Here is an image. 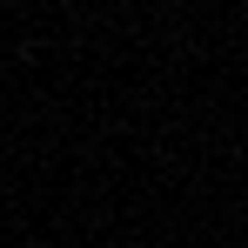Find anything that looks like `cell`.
<instances>
[]
</instances>
